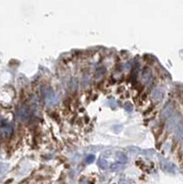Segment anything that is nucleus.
I'll use <instances>...</instances> for the list:
<instances>
[{
    "mask_svg": "<svg viewBox=\"0 0 183 184\" xmlns=\"http://www.w3.org/2000/svg\"><path fill=\"white\" fill-rule=\"evenodd\" d=\"M118 157H119V160L121 161V162H123V163H125L127 161V157H126V156H124L123 154H120V155H118Z\"/></svg>",
    "mask_w": 183,
    "mask_h": 184,
    "instance_id": "2",
    "label": "nucleus"
},
{
    "mask_svg": "<svg viewBox=\"0 0 183 184\" xmlns=\"http://www.w3.org/2000/svg\"><path fill=\"white\" fill-rule=\"evenodd\" d=\"M99 165L102 169H106V167H108V162L106 160H104V159H99Z\"/></svg>",
    "mask_w": 183,
    "mask_h": 184,
    "instance_id": "1",
    "label": "nucleus"
},
{
    "mask_svg": "<svg viewBox=\"0 0 183 184\" xmlns=\"http://www.w3.org/2000/svg\"><path fill=\"white\" fill-rule=\"evenodd\" d=\"M120 167H122V165L116 164V165H114L113 167H112V169H116V170H117V169H120Z\"/></svg>",
    "mask_w": 183,
    "mask_h": 184,
    "instance_id": "3",
    "label": "nucleus"
},
{
    "mask_svg": "<svg viewBox=\"0 0 183 184\" xmlns=\"http://www.w3.org/2000/svg\"><path fill=\"white\" fill-rule=\"evenodd\" d=\"M80 184H87V182H86V181H83V182H81Z\"/></svg>",
    "mask_w": 183,
    "mask_h": 184,
    "instance_id": "5",
    "label": "nucleus"
},
{
    "mask_svg": "<svg viewBox=\"0 0 183 184\" xmlns=\"http://www.w3.org/2000/svg\"><path fill=\"white\" fill-rule=\"evenodd\" d=\"M91 160H94V156H93V155H91V156H89V157H87V161H89V162H90Z\"/></svg>",
    "mask_w": 183,
    "mask_h": 184,
    "instance_id": "4",
    "label": "nucleus"
}]
</instances>
